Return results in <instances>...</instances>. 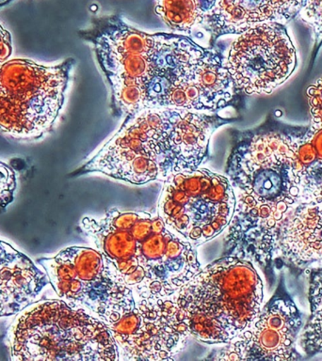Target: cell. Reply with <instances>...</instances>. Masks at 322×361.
Listing matches in <instances>:
<instances>
[{"instance_id": "11", "label": "cell", "mask_w": 322, "mask_h": 361, "mask_svg": "<svg viewBox=\"0 0 322 361\" xmlns=\"http://www.w3.org/2000/svg\"><path fill=\"white\" fill-rule=\"evenodd\" d=\"M135 302L131 312L109 326L120 360H174L191 337L174 295Z\"/></svg>"}, {"instance_id": "21", "label": "cell", "mask_w": 322, "mask_h": 361, "mask_svg": "<svg viewBox=\"0 0 322 361\" xmlns=\"http://www.w3.org/2000/svg\"><path fill=\"white\" fill-rule=\"evenodd\" d=\"M312 126L322 127V78L307 89Z\"/></svg>"}, {"instance_id": "17", "label": "cell", "mask_w": 322, "mask_h": 361, "mask_svg": "<svg viewBox=\"0 0 322 361\" xmlns=\"http://www.w3.org/2000/svg\"><path fill=\"white\" fill-rule=\"evenodd\" d=\"M214 0H155V13L172 30L191 33L203 25Z\"/></svg>"}, {"instance_id": "9", "label": "cell", "mask_w": 322, "mask_h": 361, "mask_svg": "<svg viewBox=\"0 0 322 361\" xmlns=\"http://www.w3.org/2000/svg\"><path fill=\"white\" fill-rule=\"evenodd\" d=\"M234 204L227 177L197 169L164 180L157 214L169 230L196 247L227 228Z\"/></svg>"}, {"instance_id": "5", "label": "cell", "mask_w": 322, "mask_h": 361, "mask_svg": "<svg viewBox=\"0 0 322 361\" xmlns=\"http://www.w3.org/2000/svg\"><path fill=\"white\" fill-rule=\"evenodd\" d=\"M16 361L120 360L109 327L62 299H42L17 313L6 334Z\"/></svg>"}, {"instance_id": "23", "label": "cell", "mask_w": 322, "mask_h": 361, "mask_svg": "<svg viewBox=\"0 0 322 361\" xmlns=\"http://www.w3.org/2000/svg\"><path fill=\"white\" fill-rule=\"evenodd\" d=\"M13 1V0H0V8L4 7V6L8 4V3Z\"/></svg>"}, {"instance_id": "7", "label": "cell", "mask_w": 322, "mask_h": 361, "mask_svg": "<svg viewBox=\"0 0 322 361\" xmlns=\"http://www.w3.org/2000/svg\"><path fill=\"white\" fill-rule=\"evenodd\" d=\"M81 36L93 44L109 81L113 114L126 118L145 109L146 90L158 71L161 33H144L110 16Z\"/></svg>"}, {"instance_id": "12", "label": "cell", "mask_w": 322, "mask_h": 361, "mask_svg": "<svg viewBox=\"0 0 322 361\" xmlns=\"http://www.w3.org/2000/svg\"><path fill=\"white\" fill-rule=\"evenodd\" d=\"M302 319L287 295H275L250 324L225 344L216 360H298L297 341Z\"/></svg>"}, {"instance_id": "6", "label": "cell", "mask_w": 322, "mask_h": 361, "mask_svg": "<svg viewBox=\"0 0 322 361\" xmlns=\"http://www.w3.org/2000/svg\"><path fill=\"white\" fill-rule=\"evenodd\" d=\"M73 59L39 64L14 59L0 65V131L37 140L53 131L65 101Z\"/></svg>"}, {"instance_id": "4", "label": "cell", "mask_w": 322, "mask_h": 361, "mask_svg": "<svg viewBox=\"0 0 322 361\" xmlns=\"http://www.w3.org/2000/svg\"><path fill=\"white\" fill-rule=\"evenodd\" d=\"M174 299L191 337L227 344L261 312L264 292L253 262L222 256L201 268Z\"/></svg>"}, {"instance_id": "10", "label": "cell", "mask_w": 322, "mask_h": 361, "mask_svg": "<svg viewBox=\"0 0 322 361\" xmlns=\"http://www.w3.org/2000/svg\"><path fill=\"white\" fill-rule=\"evenodd\" d=\"M297 55L285 25L261 23L239 34L229 49L225 66L237 92L268 94L287 81Z\"/></svg>"}, {"instance_id": "22", "label": "cell", "mask_w": 322, "mask_h": 361, "mask_svg": "<svg viewBox=\"0 0 322 361\" xmlns=\"http://www.w3.org/2000/svg\"><path fill=\"white\" fill-rule=\"evenodd\" d=\"M13 54V39L11 33L0 24V65L7 61Z\"/></svg>"}, {"instance_id": "1", "label": "cell", "mask_w": 322, "mask_h": 361, "mask_svg": "<svg viewBox=\"0 0 322 361\" xmlns=\"http://www.w3.org/2000/svg\"><path fill=\"white\" fill-rule=\"evenodd\" d=\"M236 204L223 256L266 267L277 255L282 227L302 204L291 135L274 131L237 135L227 165Z\"/></svg>"}, {"instance_id": "18", "label": "cell", "mask_w": 322, "mask_h": 361, "mask_svg": "<svg viewBox=\"0 0 322 361\" xmlns=\"http://www.w3.org/2000/svg\"><path fill=\"white\" fill-rule=\"evenodd\" d=\"M310 318L301 335V346L305 354L312 355L322 352V268L310 275Z\"/></svg>"}, {"instance_id": "20", "label": "cell", "mask_w": 322, "mask_h": 361, "mask_svg": "<svg viewBox=\"0 0 322 361\" xmlns=\"http://www.w3.org/2000/svg\"><path fill=\"white\" fill-rule=\"evenodd\" d=\"M16 173L8 164L0 161V208L4 209L14 200Z\"/></svg>"}, {"instance_id": "2", "label": "cell", "mask_w": 322, "mask_h": 361, "mask_svg": "<svg viewBox=\"0 0 322 361\" xmlns=\"http://www.w3.org/2000/svg\"><path fill=\"white\" fill-rule=\"evenodd\" d=\"M80 228L117 269L135 299L172 298L199 271L193 245L146 212L107 211Z\"/></svg>"}, {"instance_id": "15", "label": "cell", "mask_w": 322, "mask_h": 361, "mask_svg": "<svg viewBox=\"0 0 322 361\" xmlns=\"http://www.w3.org/2000/svg\"><path fill=\"white\" fill-rule=\"evenodd\" d=\"M278 252L297 264L322 259V197L293 212L282 227Z\"/></svg>"}, {"instance_id": "14", "label": "cell", "mask_w": 322, "mask_h": 361, "mask_svg": "<svg viewBox=\"0 0 322 361\" xmlns=\"http://www.w3.org/2000/svg\"><path fill=\"white\" fill-rule=\"evenodd\" d=\"M49 281L25 254L0 240V317L16 315L33 302Z\"/></svg>"}, {"instance_id": "3", "label": "cell", "mask_w": 322, "mask_h": 361, "mask_svg": "<svg viewBox=\"0 0 322 361\" xmlns=\"http://www.w3.org/2000/svg\"><path fill=\"white\" fill-rule=\"evenodd\" d=\"M202 163L196 138L180 109L157 107L124 118L120 130L78 172H100L140 185L193 171Z\"/></svg>"}, {"instance_id": "19", "label": "cell", "mask_w": 322, "mask_h": 361, "mask_svg": "<svg viewBox=\"0 0 322 361\" xmlns=\"http://www.w3.org/2000/svg\"><path fill=\"white\" fill-rule=\"evenodd\" d=\"M302 21L309 25L318 44L322 42V0H304L298 14Z\"/></svg>"}, {"instance_id": "13", "label": "cell", "mask_w": 322, "mask_h": 361, "mask_svg": "<svg viewBox=\"0 0 322 361\" xmlns=\"http://www.w3.org/2000/svg\"><path fill=\"white\" fill-rule=\"evenodd\" d=\"M304 0H214L203 25L212 42L226 34H239L261 23L285 25L298 16Z\"/></svg>"}, {"instance_id": "8", "label": "cell", "mask_w": 322, "mask_h": 361, "mask_svg": "<svg viewBox=\"0 0 322 361\" xmlns=\"http://www.w3.org/2000/svg\"><path fill=\"white\" fill-rule=\"evenodd\" d=\"M37 262L59 298L86 310L107 326L135 307L132 290L97 250L70 247Z\"/></svg>"}, {"instance_id": "16", "label": "cell", "mask_w": 322, "mask_h": 361, "mask_svg": "<svg viewBox=\"0 0 322 361\" xmlns=\"http://www.w3.org/2000/svg\"><path fill=\"white\" fill-rule=\"evenodd\" d=\"M290 135L302 204L316 202L322 197V127L312 126L304 134Z\"/></svg>"}]
</instances>
